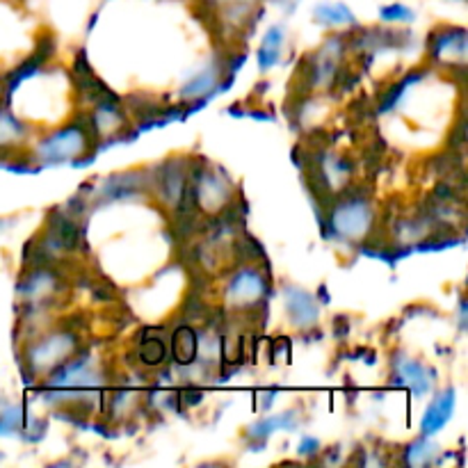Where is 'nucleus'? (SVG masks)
Segmentation results:
<instances>
[{
	"mask_svg": "<svg viewBox=\"0 0 468 468\" xmlns=\"http://www.w3.org/2000/svg\"><path fill=\"white\" fill-rule=\"evenodd\" d=\"M324 224L341 240L364 242L378 231V208L370 195H361L359 187L355 192L341 190L329 201Z\"/></svg>",
	"mask_w": 468,
	"mask_h": 468,
	"instance_id": "obj_1",
	"label": "nucleus"
},
{
	"mask_svg": "<svg viewBox=\"0 0 468 468\" xmlns=\"http://www.w3.org/2000/svg\"><path fill=\"white\" fill-rule=\"evenodd\" d=\"M80 332L71 323H64L50 332L32 336L23 352V373L27 375V379L46 378L50 370L76 356L80 352Z\"/></svg>",
	"mask_w": 468,
	"mask_h": 468,
	"instance_id": "obj_2",
	"label": "nucleus"
},
{
	"mask_svg": "<svg viewBox=\"0 0 468 468\" xmlns=\"http://www.w3.org/2000/svg\"><path fill=\"white\" fill-rule=\"evenodd\" d=\"M91 144H96V133L91 128L90 114H80L78 119L69 122L67 126L58 128L50 135H46L44 140H39L30 160H37L39 165L76 160L82 158Z\"/></svg>",
	"mask_w": 468,
	"mask_h": 468,
	"instance_id": "obj_3",
	"label": "nucleus"
},
{
	"mask_svg": "<svg viewBox=\"0 0 468 468\" xmlns=\"http://www.w3.org/2000/svg\"><path fill=\"white\" fill-rule=\"evenodd\" d=\"M270 295V279L259 265L250 263L231 268L227 283H224V306L231 314L251 315L263 311L265 300Z\"/></svg>",
	"mask_w": 468,
	"mask_h": 468,
	"instance_id": "obj_4",
	"label": "nucleus"
},
{
	"mask_svg": "<svg viewBox=\"0 0 468 468\" xmlns=\"http://www.w3.org/2000/svg\"><path fill=\"white\" fill-rule=\"evenodd\" d=\"M64 291H67V279L53 263L32 265L18 282V297L30 315L44 314L48 306H55Z\"/></svg>",
	"mask_w": 468,
	"mask_h": 468,
	"instance_id": "obj_5",
	"label": "nucleus"
},
{
	"mask_svg": "<svg viewBox=\"0 0 468 468\" xmlns=\"http://www.w3.org/2000/svg\"><path fill=\"white\" fill-rule=\"evenodd\" d=\"M187 176H190V163L183 158H172L154 169V176H149V190L160 204L167 206L169 210H176L186 199Z\"/></svg>",
	"mask_w": 468,
	"mask_h": 468,
	"instance_id": "obj_6",
	"label": "nucleus"
},
{
	"mask_svg": "<svg viewBox=\"0 0 468 468\" xmlns=\"http://www.w3.org/2000/svg\"><path fill=\"white\" fill-rule=\"evenodd\" d=\"M468 37L464 27H437L428 39V55L439 64L466 67Z\"/></svg>",
	"mask_w": 468,
	"mask_h": 468,
	"instance_id": "obj_7",
	"label": "nucleus"
},
{
	"mask_svg": "<svg viewBox=\"0 0 468 468\" xmlns=\"http://www.w3.org/2000/svg\"><path fill=\"white\" fill-rule=\"evenodd\" d=\"M283 309H286L292 327L302 329V332L318 327L320 304L311 292L302 291L297 286H286L283 288Z\"/></svg>",
	"mask_w": 468,
	"mask_h": 468,
	"instance_id": "obj_8",
	"label": "nucleus"
},
{
	"mask_svg": "<svg viewBox=\"0 0 468 468\" xmlns=\"http://www.w3.org/2000/svg\"><path fill=\"white\" fill-rule=\"evenodd\" d=\"M393 384L396 387H407L414 391V396H425L432 391L434 370L420 364L419 359H410L405 355H393Z\"/></svg>",
	"mask_w": 468,
	"mask_h": 468,
	"instance_id": "obj_9",
	"label": "nucleus"
},
{
	"mask_svg": "<svg viewBox=\"0 0 468 468\" xmlns=\"http://www.w3.org/2000/svg\"><path fill=\"white\" fill-rule=\"evenodd\" d=\"M455 388H446L443 393H439L432 400V405L425 411L423 420H420V434L423 437H432L439 430H443L448 425V420L452 419V411H455Z\"/></svg>",
	"mask_w": 468,
	"mask_h": 468,
	"instance_id": "obj_10",
	"label": "nucleus"
},
{
	"mask_svg": "<svg viewBox=\"0 0 468 468\" xmlns=\"http://www.w3.org/2000/svg\"><path fill=\"white\" fill-rule=\"evenodd\" d=\"M222 73H224L222 64L219 62L210 64L208 69H204V71L197 73L195 78H190V80L181 87L178 96L190 101V99H199V96L204 94H210V91H215V87L222 82Z\"/></svg>",
	"mask_w": 468,
	"mask_h": 468,
	"instance_id": "obj_11",
	"label": "nucleus"
},
{
	"mask_svg": "<svg viewBox=\"0 0 468 468\" xmlns=\"http://www.w3.org/2000/svg\"><path fill=\"white\" fill-rule=\"evenodd\" d=\"M297 428V411H283L282 416H270V419H261L259 423L251 425L247 430L250 443L263 446L277 430H295Z\"/></svg>",
	"mask_w": 468,
	"mask_h": 468,
	"instance_id": "obj_12",
	"label": "nucleus"
},
{
	"mask_svg": "<svg viewBox=\"0 0 468 468\" xmlns=\"http://www.w3.org/2000/svg\"><path fill=\"white\" fill-rule=\"evenodd\" d=\"M197 343H199V338H197V332L190 327V324H181V327H176V332H174L172 336L174 361H176L178 366H183V368L195 364Z\"/></svg>",
	"mask_w": 468,
	"mask_h": 468,
	"instance_id": "obj_13",
	"label": "nucleus"
},
{
	"mask_svg": "<svg viewBox=\"0 0 468 468\" xmlns=\"http://www.w3.org/2000/svg\"><path fill=\"white\" fill-rule=\"evenodd\" d=\"M439 455H441V451H439L437 443L430 441V437H420L402 451V464L414 468L430 466L439 460Z\"/></svg>",
	"mask_w": 468,
	"mask_h": 468,
	"instance_id": "obj_14",
	"label": "nucleus"
},
{
	"mask_svg": "<svg viewBox=\"0 0 468 468\" xmlns=\"http://www.w3.org/2000/svg\"><path fill=\"white\" fill-rule=\"evenodd\" d=\"M314 18L320 26L327 27H350L355 26L356 18L352 9L343 3H323L314 9Z\"/></svg>",
	"mask_w": 468,
	"mask_h": 468,
	"instance_id": "obj_15",
	"label": "nucleus"
},
{
	"mask_svg": "<svg viewBox=\"0 0 468 468\" xmlns=\"http://www.w3.org/2000/svg\"><path fill=\"white\" fill-rule=\"evenodd\" d=\"M283 39H286V32H283L282 26H272L265 35L263 44L259 48V67L261 71H268L272 69L274 64L282 59V48H283Z\"/></svg>",
	"mask_w": 468,
	"mask_h": 468,
	"instance_id": "obj_16",
	"label": "nucleus"
},
{
	"mask_svg": "<svg viewBox=\"0 0 468 468\" xmlns=\"http://www.w3.org/2000/svg\"><path fill=\"white\" fill-rule=\"evenodd\" d=\"M137 356H140V361L144 366H149V368H155V366H165L167 364V346H165V341L160 336H151V338H144V341L140 343V347H137Z\"/></svg>",
	"mask_w": 468,
	"mask_h": 468,
	"instance_id": "obj_17",
	"label": "nucleus"
},
{
	"mask_svg": "<svg viewBox=\"0 0 468 468\" xmlns=\"http://www.w3.org/2000/svg\"><path fill=\"white\" fill-rule=\"evenodd\" d=\"M23 133H26V126L21 122H16L9 112L0 110V151L9 149L16 142H21Z\"/></svg>",
	"mask_w": 468,
	"mask_h": 468,
	"instance_id": "obj_18",
	"label": "nucleus"
},
{
	"mask_svg": "<svg viewBox=\"0 0 468 468\" xmlns=\"http://www.w3.org/2000/svg\"><path fill=\"white\" fill-rule=\"evenodd\" d=\"M379 18L387 23H410L416 18V12L402 3H393V5H384V7L379 9Z\"/></svg>",
	"mask_w": 468,
	"mask_h": 468,
	"instance_id": "obj_19",
	"label": "nucleus"
},
{
	"mask_svg": "<svg viewBox=\"0 0 468 468\" xmlns=\"http://www.w3.org/2000/svg\"><path fill=\"white\" fill-rule=\"evenodd\" d=\"M300 452L302 457H315L318 452H323V446H320V441L315 437H304L300 441Z\"/></svg>",
	"mask_w": 468,
	"mask_h": 468,
	"instance_id": "obj_20",
	"label": "nucleus"
},
{
	"mask_svg": "<svg viewBox=\"0 0 468 468\" xmlns=\"http://www.w3.org/2000/svg\"><path fill=\"white\" fill-rule=\"evenodd\" d=\"M213 5H231V3H259V0H210Z\"/></svg>",
	"mask_w": 468,
	"mask_h": 468,
	"instance_id": "obj_21",
	"label": "nucleus"
},
{
	"mask_svg": "<svg viewBox=\"0 0 468 468\" xmlns=\"http://www.w3.org/2000/svg\"><path fill=\"white\" fill-rule=\"evenodd\" d=\"M274 3L283 5V7H288V9H292L297 5V0H274Z\"/></svg>",
	"mask_w": 468,
	"mask_h": 468,
	"instance_id": "obj_22",
	"label": "nucleus"
},
{
	"mask_svg": "<svg viewBox=\"0 0 468 468\" xmlns=\"http://www.w3.org/2000/svg\"><path fill=\"white\" fill-rule=\"evenodd\" d=\"M9 224H14V222H12V219H0V233H3V231H5V229H7V227H9Z\"/></svg>",
	"mask_w": 468,
	"mask_h": 468,
	"instance_id": "obj_23",
	"label": "nucleus"
}]
</instances>
